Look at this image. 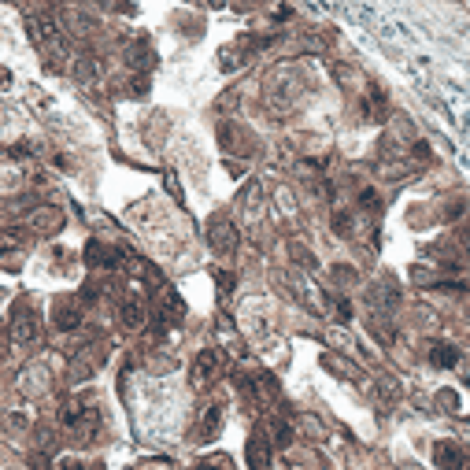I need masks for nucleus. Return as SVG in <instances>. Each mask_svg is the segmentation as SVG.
Returning a JSON list of instances; mask_svg holds the SVG:
<instances>
[{
    "label": "nucleus",
    "instance_id": "obj_5",
    "mask_svg": "<svg viewBox=\"0 0 470 470\" xmlns=\"http://www.w3.org/2000/svg\"><path fill=\"white\" fill-rule=\"evenodd\" d=\"M270 434L263 429H256L252 437H248V448H244V459H248V470H267L270 466Z\"/></svg>",
    "mask_w": 470,
    "mask_h": 470
},
{
    "label": "nucleus",
    "instance_id": "obj_11",
    "mask_svg": "<svg viewBox=\"0 0 470 470\" xmlns=\"http://www.w3.org/2000/svg\"><path fill=\"white\" fill-rule=\"evenodd\" d=\"M215 278H219V296H230V289H233V285H237V278H233L230 270H219Z\"/></svg>",
    "mask_w": 470,
    "mask_h": 470
},
{
    "label": "nucleus",
    "instance_id": "obj_7",
    "mask_svg": "<svg viewBox=\"0 0 470 470\" xmlns=\"http://www.w3.org/2000/svg\"><path fill=\"white\" fill-rule=\"evenodd\" d=\"M115 259H119V252L108 244H100V241H89L85 244V263L89 267H115Z\"/></svg>",
    "mask_w": 470,
    "mask_h": 470
},
{
    "label": "nucleus",
    "instance_id": "obj_4",
    "mask_svg": "<svg viewBox=\"0 0 470 470\" xmlns=\"http://www.w3.org/2000/svg\"><path fill=\"white\" fill-rule=\"evenodd\" d=\"M219 429H223V403L212 400L207 408H200L197 426H193V437H197V441H215Z\"/></svg>",
    "mask_w": 470,
    "mask_h": 470
},
{
    "label": "nucleus",
    "instance_id": "obj_12",
    "mask_svg": "<svg viewBox=\"0 0 470 470\" xmlns=\"http://www.w3.org/2000/svg\"><path fill=\"white\" fill-rule=\"evenodd\" d=\"M137 470H178V466H171L167 459H152V463H141Z\"/></svg>",
    "mask_w": 470,
    "mask_h": 470
},
{
    "label": "nucleus",
    "instance_id": "obj_10",
    "mask_svg": "<svg viewBox=\"0 0 470 470\" xmlns=\"http://www.w3.org/2000/svg\"><path fill=\"white\" fill-rule=\"evenodd\" d=\"M197 470H233V463H230V455H207V459H200L197 463Z\"/></svg>",
    "mask_w": 470,
    "mask_h": 470
},
{
    "label": "nucleus",
    "instance_id": "obj_6",
    "mask_svg": "<svg viewBox=\"0 0 470 470\" xmlns=\"http://www.w3.org/2000/svg\"><path fill=\"white\" fill-rule=\"evenodd\" d=\"M82 322V300H60L56 307H52V326L56 330H74V326Z\"/></svg>",
    "mask_w": 470,
    "mask_h": 470
},
{
    "label": "nucleus",
    "instance_id": "obj_9",
    "mask_svg": "<svg viewBox=\"0 0 470 470\" xmlns=\"http://www.w3.org/2000/svg\"><path fill=\"white\" fill-rule=\"evenodd\" d=\"M429 363L441 371H448L459 363V352H455V345H429Z\"/></svg>",
    "mask_w": 470,
    "mask_h": 470
},
{
    "label": "nucleus",
    "instance_id": "obj_1",
    "mask_svg": "<svg viewBox=\"0 0 470 470\" xmlns=\"http://www.w3.org/2000/svg\"><path fill=\"white\" fill-rule=\"evenodd\" d=\"M37 337H41V319L22 300V304H15V315H11V341L19 348H30V345H37Z\"/></svg>",
    "mask_w": 470,
    "mask_h": 470
},
{
    "label": "nucleus",
    "instance_id": "obj_3",
    "mask_svg": "<svg viewBox=\"0 0 470 470\" xmlns=\"http://www.w3.org/2000/svg\"><path fill=\"white\" fill-rule=\"evenodd\" d=\"M207 241H212V248H215L219 256H230L233 248H237V226H233L230 219L215 215L212 226H207Z\"/></svg>",
    "mask_w": 470,
    "mask_h": 470
},
{
    "label": "nucleus",
    "instance_id": "obj_2",
    "mask_svg": "<svg viewBox=\"0 0 470 470\" xmlns=\"http://www.w3.org/2000/svg\"><path fill=\"white\" fill-rule=\"evenodd\" d=\"M219 371H223V359H219V352L215 348H204L197 359H193V371H189V382L197 385V389H212L215 385V378Z\"/></svg>",
    "mask_w": 470,
    "mask_h": 470
},
{
    "label": "nucleus",
    "instance_id": "obj_8",
    "mask_svg": "<svg viewBox=\"0 0 470 470\" xmlns=\"http://www.w3.org/2000/svg\"><path fill=\"white\" fill-rule=\"evenodd\" d=\"M434 463H437V470H463V452L445 441V445H437Z\"/></svg>",
    "mask_w": 470,
    "mask_h": 470
},
{
    "label": "nucleus",
    "instance_id": "obj_13",
    "mask_svg": "<svg viewBox=\"0 0 470 470\" xmlns=\"http://www.w3.org/2000/svg\"><path fill=\"white\" fill-rule=\"evenodd\" d=\"M8 78H11L8 71H0V89H8Z\"/></svg>",
    "mask_w": 470,
    "mask_h": 470
}]
</instances>
